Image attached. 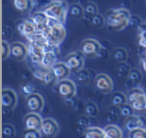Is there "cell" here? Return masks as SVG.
I'll return each mask as SVG.
<instances>
[{
	"mask_svg": "<svg viewBox=\"0 0 146 138\" xmlns=\"http://www.w3.org/2000/svg\"><path fill=\"white\" fill-rule=\"evenodd\" d=\"M145 126H146V120L145 118L141 117V116L132 115L130 117L126 118L125 127L129 132L132 131V130L139 129V128H145Z\"/></svg>",
	"mask_w": 146,
	"mask_h": 138,
	"instance_id": "cell-17",
	"label": "cell"
},
{
	"mask_svg": "<svg viewBox=\"0 0 146 138\" xmlns=\"http://www.w3.org/2000/svg\"><path fill=\"white\" fill-rule=\"evenodd\" d=\"M17 103V95L12 89L2 90V106L4 109H13Z\"/></svg>",
	"mask_w": 146,
	"mask_h": 138,
	"instance_id": "cell-15",
	"label": "cell"
},
{
	"mask_svg": "<svg viewBox=\"0 0 146 138\" xmlns=\"http://www.w3.org/2000/svg\"><path fill=\"white\" fill-rule=\"evenodd\" d=\"M142 67H143L144 71H145V73H146V57H144V58L142 59Z\"/></svg>",
	"mask_w": 146,
	"mask_h": 138,
	"instance_id": "cell-40",
	"label": "cell"
},
{
	"mask_svg": "<svg viewBox=\"0 0 146 138\" xmlns=\"http://www.w3.org/2000/svg\"><path fill=\"white\" fill-rule=\"evenodd\" d=\"M64 62L72 72H78L83 68L84 65V55L81 51L71 52L65 57Z\"/></svg>",
	"mask_w": 146,
	"mask_h": 138,
	"instance_id": "cell-5",
	"label": "cell"
},
{
	"mask_svg": "<svg viewBox=\"0 0 146 138\" xmlns=\"http://www.w3.org/2000/svg\"><path fill=\"white\" fill-rule=\"evenodd\" d=\"M69 14H70V16L74 17V18L76 19H79L81 18V17H83L84 15V7H82L80 4H78V3H74V4H72L70 7H69V10H68Z\"/></svg>",
	"mask_w": 146,
	"mask_h": 138,
	"instance_id": "cell-24",
	"label": "cell"
},
{
	"mask_svg": "<svg viewBox=\"0 0 146 138\" xmlns=\"http://www.w3.org/2000/svg\"><path fill=\"white\" fill-rule=\"evenodd\" d=\"M101 50L102 48L100 43L93 38L84 39L80 44V51L83 53L84 56H87L89 58H94L96 56H99Z\"/></svg>",
	"mask_w": 146,
	"mask_h": 138,
	"instance_id": "cell-4",
	"label": "cell"
},
{
	"mask_svg": "<svg viewBox=\"0 0 146 138\" xmlns=\"http://www.w3.org/2000/svg\"><path fill=\"white\" fill-rule=\"evenodd\" d=\"M21 92L27 97V96L34 93V87L32 85H30V84H24V85L21 86Z\"/></svg>",
	"mask_w": 146,
	"mask_h": 138,
	"instance_id": "cell-38",
	"label": "cell"
},
{
	"mask_svg": "<svg viewBox=\"0 0 146 138\" xmlns=\"http://www.w3.org/2000/svg\"><path fill=\"white\" fill-rule=\"evenodd\" d=\"M26 105L31 112L38 113L44 107V100L43 97L38 93H32L26 97Z\"/></svg>",
	"mask_w": 146,
	"mask_h": 138,
	"instance_id": "cell-10",
	"label": "cell"
},
{
	"mask_svg": "<svg viewBox=\"0 0 146 138\" xmlns=\"http://www.w3.org/2000/svg\"><path fill=\"white\" fill-rule=\"evenodd\" d=\"M24 126L25 129H30V130H41V126H42L43 118L39 115L38 113L35 112H30V113L26 114L24 116Z\"/></svg>",
	"mask_w": 146,
	"mask_h": 138,
	"instance_id": "cell-9",
	"label": "cell"
},
{
	"mask_svg": "<svg viewBox=\"0 0 146 138\" xmlns=\"http://www.w3.org/2000/svg\"><path fill=\"white\" fill-rule=\"evenodd\" d=\"M30 19L34 23L37 32H45L48 29L49 21L50 20H49V18L46 16V14L43 11H37V12L33 13Z\"/></svg>",
	"mask_w": 146,
	"mask_h": 138,
	"instance_id": "cell-11",
	"label": "cell"
},
{
	"mask_svg": "<svg viewBox=\"0 0 146 138\" xmlns=\"http://www.w3.org/2000/svg\"><path fill=\"white\" fill-rule=\"evenodd\" d=\"M50 69L53 75H54L55 79L58 80V81L67 79L71 72L65 62H56Z\"/></svg>",
	"mask_w": 146,
	"mask_h": 138,
	"instance_id": "cell-13",
	"label": "cell"
},
{
	"mask_svg": "<svg viewBox=\"0 0 146 138\" xmlns=\"http://www.w3.org/2000/svg\"><path fill=\"white\" fill-rule=\"evenodd\" d=\"M112 56H113V58L115 59L116 61H118V62H123V61H125L126 59H127L128 53H127V51L124 48H122V47H117V48H115L112 51Z\"/></svg>",
	"mask_w": 146,
	"mask_h": 138,
	"instance_id": "cell-27",
	"label": "cell"
},
{
	"mask_svg": "<svg viewBox=\"0 0 146 138\" xmlns=\"http://www.w3.org/2000/svg\"><path fill=\"white\" fill-rule=\"evenodd\" d=\"M41 134L47 138H53L58 134L59 125L52 118H44L41 126Z\"/></svg>",
	"mask_w": 146,
	"mask_h": 138,
	"instance_id": "cell-7",
	"label": "cell"
},
{
	"mask_svg": "<svg viewBox=\"0 0 146 138\" xmlns=\"http://www.w3.org/2000/svg\"><path fill=\"white\" fill-rule=\"evenodd\" d=\"M145 111H146V93H145Z\"/></svg>",
	"mask_w": 146,
	"mask_h": 138,
	"instance_id": "cell-41",
	"label": "cell"
},
{
	"mask_svg": "<svg viewBox=\"0 0 146 138\" xmlns=\"http://www.w3.org/2000/svg\"><path fill=\"white\" fill-rule=\"evenodd\" d=\"M104 21H106V20H104L103 16H102L101 14H99V13L94 15L93 17H91V24H92V26H94V27H98V28L102 27L104 25Z\"/></svg>",
	"mask_w": 146,
	"mask_h": 138,
	"instance_id": "cell-36",
	"label": "cell"
},
{
	"mask_svg": "<svg viewBox=\"0 0 146 138\" xmlns=\"http://www.w3.org/2000/svg\"><path fill=\"white\" fill-rule=\"evenodd\" d=\"M56 90L58 94L64 99L73 98L76 94V85L72 80L64 79L57 82Z\"/></svg>",
	"mask_w": 146,
	"mask_h": 138,
	"instance_id": "cell-6",
	"label": "cell"
},
{
	"mask_svg": "<svg viewBox=\"0 0 146 138\" xmlns=\"http://www.w3.org/2000/svg\"><path fill=\"white\" fill-rule=\"evenodd\" d=\"M23 138H41L40 131H38V130L25 129L23 131Z\"/></svg>",
	"mask_w": 146,
	"mask_h": 138,
	"instance_id": "cell-37",
	"label": "cell"
},
{
	"mask_svg": "<svg viewBox=\"0 0 146 138\" xmlns=\"http://www.w3.org/2000/svg\"><path fill=\"white\" fill-rule=\"evenodd\" d=\"M29 50V56H30V59L33 63L35 64H41V60H42L43 57V48L38 45L34 44V43H30L28 47Z\"/></svg>",
	"mask_w": 146,
	"mask_h": 138,
	"instance_id": "cell-18",
	"label": "cell"
},
{
	"mask_svg": "<svg viewBox=\"0 0 146 138\" xmlns=\"http://www.w3.org/2000/svg\"><path fill=\"white\" fill-rule=\"evenodd\" d=\"M17 29L21 33V35H23L28 39L37 32L36 27H35L34 23L32 22L31 19H26V20L19 22L18 25H17Z\"/></svg>",
	"mask_w": 146,
	"mask_h": 138,
	"instance_id": "cell-16",
	"label": "cell"
},
{
	"mask_svg": "<svg viewBox=\"0 0 146 138\" xmlns=\"http://www.w3.org/2000/svg\"><path fill=\"white\" fill-rule=\"evenodd\" d=\"M145 57H146V52H145Z\"/></svg>",
	"mask_w": 146,
	"mask_h": 138,
	"instance_id": "cell-43",
	"label": "cell"
},
{
	"mask_svg": "<svg viewBox=\"0 0 146 138\" xmlns=\"http://www.w3.org/2000/svg\"><path fill=\"white\" fill-rule=\"evenodd\" d=\"M128 138H146V129L139 128V129L132 130L129 132Z\"/></svg>",
	"mask_w": 146,
	"mask_h": 138,
	"instance_id": "cell-34",
	"label": "cell"
},
{
	"mask_svg": "<svg viewBox=\"0 0 146 138\" xmlns=\"http://www.w3.org/2000/svg\"><path fill=\"white\" fill-rule=\"evenodd\" d=\"M104 138H109V137H108V136H106V135H105V136H104Z\"/></svg>",
	"mask_w": 146,
	"mask_h": 138,
	"instance_id": "cell-42",
	"label": "cell"
},
{
	"mask_svg": "<svg viewBox=\"0 0 146 138\" xmlns=\"http://www.w3.org/2000/svg\"><path fill=\"white\" fill-rule=\"evenodd\" d=\"M145 95L144 91L139 87H133L129 90L127 94V100H128V103H132L133 101L137 100L138 98L142 97V96Z\"/></svg>",
	"mask_w": 146,
	"mask_h": 138,
	"instance_id": "cell-25",
	"label": "cell"
},
{
	"mask_svg": "<svg viewBox=\"0 0 146 138\" xmlns=\"http://www.w3.org/2000/svg\"><path fill=\"white\" fill-rule=\"evenodd\" d=\"M55 63H56V53L55 51H49V52H45L43 54L40 65L46 67V68H51Z\"/></svg>",
	"mask_w": 146,
	"mask_h": 138,
	"instance_id": "cell-22",
	"label": "cell"
},
{
	"mask_svg": "<svg viewBox=\"0 0 146 138\" xmlns=\"http://www.w3.org/2000/svg\"><path fill=\"white\" fill-rule=\"evenodd\" d=\"M84 12L88 15H91L93 17L94 15L98 14V7L94 2H87L84 6Z\"/></svg>",
	"mask_w": 146,
	"mask_h": 138,
	"instance_id": "cell-32",
	"label": "cell"
},
{
	"mask_svg": "<svg viewBox=\"0 0 146 138\" xmlns=\"http://www.w3.org/2000/svg\"><path fill=\"white\" fill-rule=\"evenodd\" d=\"M105 132L104 129L94 126V127H88L84 130V138H104Z\"/></svg>",
	"mask_w": 146,
	"mask_h": 138,
	"instance_id": "cell-20",
	"label": "cell"
},
{
	"mask_svg": "<svg viewBox=\"0 0 146 138\" xmlns=\"http://www.w3.org/2000/svg\"><path fill=\"white\" fill-rule=\"evenodd\" d=\"M77 79L79 80V82L82 83H89L90 81V74L87 70H83L81 69L80 71L77 72Z\"/></svg>",
	"mask_w": 146,
	"mask_h": 138,
	"instance_id": "cell-35",
	"label": "cell"
},
{
	"mask_svg": "<svg viewBox=\"0 0 146 138\" xmlns=\"http://www.w3.org/2000/svg\"><path fill=\"white\" fill-rule=\"evenodd\" d=\"M15 9L19 12L26 13L32 9L33 0H12Z\"/></svg>",
	"mask_w": 146,
	"mask_h": 138,
	"instance_id": "cell-19",
	"label": "cell"
},
{
	"mask_svg": "<svg viewBox=\"0 0 146 138\" xmlns=\"http://www.w3.org/2000/svg\"><path fill=\"white\" fill-rule=\"evenodd\" d=\"M130 19H131V14L129 10L125 8H118L108 11L105 20L109 30L120 31L128 26Z\"/></svg>",
	"mask_w": 146,
	"mask_h": 138,
	"instance_id": "cell-1",
	"label": "cell"
},
{
	"mask_svg": "<svg viewBox=\"0 0 146 138\" xmlns=\"http://www.w3.org/2000/svg\"><path fill=\"white\" fill-rule=\"evenodd\" d=\"M10 55V45L5 40L2 41V58L6 59Z\"/></svg>",
	"mask_w": 146,
	"mask_h": 138,
	"instance_id": "cell-39",
	"label": "cell"
},
{
	"mask_svg": "<svg viewBox=\"0 0 146 138\" xmlns=\"http://www.w3.org/2000/svg\"><path fill=\"white\" fill-rule=\"evenodd\" d=\"M69 8L68 5L63 0H53L43 9V12L46 14L50 20L54 22L63 23L66 19V15Z\"/></svg>",
	"mask_w": 146,
	"mask_h": 138,
	"instance_id": "cell-2",
	"label": "cell"
},
{
	"mask_svg": "<svg viewBox=\"0 0 146 138\" xmlns=\"http://www.w3.org/2000/svg\"><path fill=\"white\" fill-rule=\"evenodd\" d=\"M95 87L104 94H109L113 90V82L107 74L100 73L95 78Z\"/></svg>",
	"mask_w": 146,
	"mask_h": 138,
	"instance_id": "cell-8",
	"label": "cell"
},
{
	"mask_svg": "<svg viewBox=\"0 0 146 138\" xmlns=\"http://www.w3.org/2000/svg\"><path fill=\"white\" fill-rule=\"evenodd\" d=\"M132 106V108L134 109V111H145V95L142 97L138 98L137 100L133 101L132 103H129Z\"/></svg>",
	"mask_w": 146,
	"mask_h": 138,
	"instance_id": "cell-29",
	"label": "cell"
},
{
	"mask_svg": "<svg viewBox=\"0 0 146 138\" xmlns=\"http://www.w3.org/2000/svg\"><path fill=\"white\" fill-rule=\"evenodd\" d=\"M2 133H3V135H4V137L11 138V137H14L15 133H16V130H15L14 126H13L12 124L6 123V124H3Z\"/></svg>",
	"mask_w": 146,
	"mask_h": 138,
	"instance_id": "cell-30",
	"label": "cell"
},
{
	"mask_svg": "<svg viewBox=\"0 0 146 138\" xmlns=\"http://www.w3.org/2000/svg\"><path fill=\"white\" fill-rule=\"evenodd\" d=\"M133 112H134V109L132 108V106L130 105V104H128V103L124 104V105H122L121 107H119V113L121 114L122 116L126 117V118L134 115Z\"/></svg>",
	"mask_w": 146,
	"mask_h": 138,
	"instance_id": "cell-33",
	"label": "cell"
},
{
	"mask_svg": "<svg viewBox=\"0 0 146 138\" xmlns=\"http://www.w3.org/2000/svg\"><path fill=\"white\" fill-rule=\"evenodd\" d=\"M28 54V47L24 43L13 42L10 44V55L16 60H24Z\"/></svg>",
	"mask_w": 146,
	"mask_h": 138,
	"instance_id": "cell-12",
	"label": "cell"
},
{
	"mask_svg": "<svg viewBox=\"0 0 146 138\" xmlns=\"http://www.w3.org/2000/svg\"><path fill=\"white\" fill-rule=\"evenodd\" d=\"M85 113L89 117H95L98 115V107L93 102H89L85 105Z\"/></svg>",
	"mask_w": 146,
	"mask_h": 138,
	"instance_id": "cell-31",
	"label": "cell"
},
{
	"mask_svg": "<svg viewBox=\"0 0 146 138\" xmlns=\"http://www.w3.org/2000/svg\"><path fill=\"white\" fill-rule=\"evenodd\" d=\"M104 132L109 138H123L122 130L115 124H108L106 127H104Z\"/></svg>",
	"mask_w": 146,
	"mask_h": 138,
	"instance_id": "cell-21",
	"label": "cell"
},
{
	"mask_svg": "<svg viewBox=\"0 0 146 138\" xmlns=\"http://www.w3.org/2000/svg\"><path fill=\"white\" fill-rule=\"evenodd\" d=\"M138 43L142 48L146 49V22H143L138 26Z\"/></svg>",
	"mask_w": 146,
	"mask_h": 138,
	"instance_id": "cell-26",
	"label": "cell"
},
{
	"mask_svg": "<svg viewBox=\"0 0 146 138\" xmlns=\"http://www.w3.org/2000/svg\"><path fill=\"white\" fill-rule=\"evenodd\" d=\"M127 102H128L127 96L124 93H122V92H119V91L115 92V93L112 95L111 103L113 104L114 106H116V107H121L122 105L126 104Z\"/></svg>",
	"mask_w": 146,
	"mask_h": 138,
	"instance_id": "cell-23",
	"label": "cell"
},
{
	"mask_svg": "<svg viewBox=\"0 0 146 138\" xmlns=\"http://www.w3.org/2000/svg\"><path fill=\"white\" fill-rule=\"evenodd\" d=\"M44 33L49 45L58 46L64 40L65 36H66V29H65L63 23L54 22V21L50 20L49 21L48 29Z\"/></svg>",
	"mask_w": 146,
	"mask_h": 138,
	"instance_id": "cell-3",
	"label": "cell"
},
{
	"mask_svg": "<svg viewBox=\"0 0 146 138\" xmlns=\"http://www.w3.org/2000/svg\"><path fill=\"white\" fill-rule=\"evenodd\" d=\"M33 76L36 79L42 81L44 84H50L51 82H53L55 79L54 75H53L52 71L50 68H46V67L40 66L39 68L35 69L33 72Z\"/></svg>",
	"mask_w": 146,
	"mask_h": 138,
	"instance_id": "cell-14",
	"label": "cell"
},
{
	"mask_svg": "<svg viewBox=\"0 0 146 138\" xmlns=\"http://www.w3.org/2000/svg\"><path fill=\"white\" fill-rule=\"evenodd\" d=\"M127 77H128V80H130L131 83L133 84V85H135V84H138L141 81L142 74L138 69H131Z\"/></svg>",
	"mask_w": 146,
	"mask_h": 138,
	"instance_id": "cell-28",
	"label": "cell"
}]
</instances>
